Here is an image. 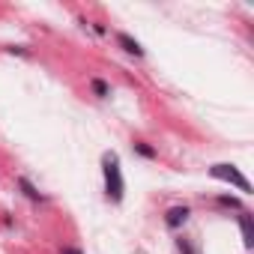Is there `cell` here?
I'll list each match as a JSON object with an SVG mask.
<instances>
[{"mask_svg": "<svg viewBox=\"0 0 254 254\" xmlns=\"http://www.w3.org/2000/svg\"><path fill=\"white\" fill-rule=\"evenodd\" d=\"M102 171H105V191H108V197H111L114 203H120L126 186H123V174H120V159H117V153H105V156H102Z\"/></svg>", "mask_w": 254, "mask_h": 254, "instance_id": "1", "label": "cell"}, {"mask_svg": "<svg viewBox=\"0 0 254 254\" xmlns=\"http://www.w3.org/2000/svg\"><path fill=\"white\" fill-rule=\"evenodd\" d=\"M209 174H212L215 180L233 183V186H236L242 194H251V183H248V180H245V177H242V174L233 168V165H212V168H209Z\"/></svg>", "mask_w": 254, "mask_h": 254, "instance_id": "2", "label": "cell"}, {"mask_svg": "<svg viewBox=\"0 0 254 254\" xmlns=\"http://www.w3.org/2000/svg\"><path fill=\"white\" fill-rule=\"evenodd\" d=\"M191 212H189V206H171L168 209V215H165V224L171 227V230H177L180 224H186V218H189Z\"/></svg>", "mask_w": 254, "mask_h": 254, "instance_id": "3", "label": "cell"}, {"mask_svg": "<svg viewBox=\"0 0 254 254\" xmlns=\"http://www.w3.org/2000/svg\"><path fill=\"white\" fill-rule=\"evenodd\" d=\"M117 42L123 45V51H126V54H135V57H144V48H141V42H138V39H132L129 33H120V36H117Z\"/></svg>", "mask_w": 254, "mask_h": 254, "instance_id": "4", "label": "cell"}, {"mask_svg": "<svg viewBox=\"0 0 254 254\" xmlns=\"http://www.w3.org/2000/svg\"><path fill=\"white\" fill-rule=\"evenodd\" d=\"M239 224H242V239H245V245L251 248V245H254V233H251V218H248V215L242 212V215H239Z\"/></svg>", "mask_w": 254, "mask_h": 254, "instance_id": "5", "label": "cell"}, {"mask_svg": "<svg viewBox=\"0 0 254 254\" xmlns=\"http://www.w3.org/2000/svg\"><path fill=\"white\" fill-rule=\"evenodd\" d=\"M90 87H93V93H96L99 99H108V96H111V87H108L102 78H93V81H90Z\"/></svg>", "mask_w": 254, "mask_h": 254, "instance_id": "6", "label": "cell"}, {"mask_svg": "<svg viewBox=\"0 0 254 254\" xmlns=\"http://www.w3.org/2000/svg\"><path fill=\"white\" fill-rule=\"evenodd\" d=\"M18 186L24 189V194H27L30 200H42V194H39V191H36V189L30 186V180H24V177H18Z\"/></svg>", "mask_w": 254, "mask_h": 254, "instance_id": "7", "label": "cell"}, {"mask_svg": "<svg viewBox=\"0 0 254 254\" xmlns=\"http://www.w3.org/2000/svg\"><path fill=\"white\" fill-rule=\"evenodd\" d=\"M135 150H138L141 156H147V159H156V150H153V147H147V144H141V141L135 144Z\"/></svg>", "mask_w": 254, "mask_h": 254, "instance_id": "8", "label": "cell"}, {"mask_svg": "<svg viewBox=\"0 0 254 254\" xmlns=\"http://www.w3.org/2000/svg\"><path fill=\"white\" fill-rule=\"evenodd\" d=\"M177 245H180V251H183V254H197V251H194V248H191V245H189L186 239H180Z\"/></svg>", "mask_w": 254, "mask_h": 254, "instance_id": "9", "label": "cell"}, {"mask_svg": "<svg viewBox=\"0 0 254 254\" xmlns=\"http://www.w3.org/2000/svg\"><path fill=\"white\" fill-rule=\"evenodd\" d=\"M63 254H81L78 248H63Z\"/></svg>", "mask_w": 254, "mask_h": 254, "instance_id": "10", "label": "cell"}]
</instances>
